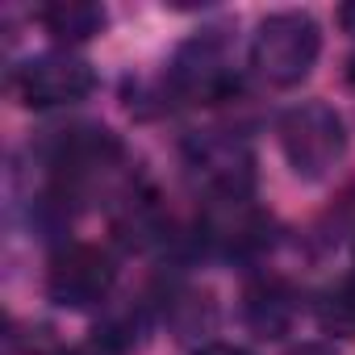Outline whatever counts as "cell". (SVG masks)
<instances>
[{"mask_svg":"<svg viewBox=\"0 0 355 355\" xmlns=\"http://www.w3.org/2000/svg\"><path fill=\"white\" fill-rule=\"evenodd\" d=\"M171 88L193 105H214L226 101L239 88V76L226 59V46L218 38H193L180 46L171 63Z\"/></svg>","mask_w":355,"mask_h":355,"instance_id":"6","label":"cell"},{"mask_svg":"<svg viewBox=\"0 0 355 355\" xmlns=\"http://www.w3.org/2000/svg\"><path fill=\"white\" fill-rule=\"evenodd\" d=\"M293 313H297V301L284 280H259L247 288V326L259 338H280L293 326Z\"/></svg>","mask_w":355,"mask_h":355,"instance_id":"8","label":"cell"},{"mask_svg":"<svg viewBox=\"0 0 355 355\" xmlns=\"http://www.w3.org/2000/svg\"><path fill=\"white\" fill-rule=\"evenodd\" d=\"M38 21L46 26V34H55L59 42H88L92 34H101L105 26V9L92 0H59L38 13Z\"/></svg>","mask_w":355,"mask_h":355,"instance_id":"9","label":"cell"},{"mask_svg":"<svg viewBox=\"0 0 355 355\" xmlns=\"http://www.w3.org/2000/svg\"><path fill=\"white\" fill-rule=\"evenodd\" d=\"M205 230L226 255H243L268 243V222L247 205V197H222L218 209L205 218Z\"/></svg>","mask_w":355,"mask_h":355,"instance_id":"7","label":"cell"},{"mask_svg":"<svg viewBox=\"0 0 355 355\" xmlns=\"http://www.w3.org/2000/svg\"><path fill=\"white\" fill-rule=\"evenodd\" d=\"M17 96L30 109H59V105H76L92 92L96 76L84 59L67 55V51H51V55H34L26 67H17Z\"/></svg>","mask_w":355,"mask_h":355,"instance_id":"4","label":"cell"},{"mask_svg":"<svg viewBox=\"0 0 355 355\" xmlns=\"http://www.w3.org/2000/svg\"><path fill=\"white\" fill-rule=\"evenodd\" d=\"M288 355H334V351L322 347V343H305V347H297V351H288Z\"/></svg>","mask_w":355,"mask_h":355,"instance_id":"11","label":"cell"},{"mask_svg":"<svg viewBox=\"0 0 355 355\" xmlns=\"http://www.w3.org/2000/svg\"><path fill=\"white\" fill-rule=\"evenodd\" d=\"M347 80H351V88H355V55H351V63H347Z\"/></svg>","mask_w":355,"mask_h":355,"instance_id":"14","label":"cell"},{"mask_svg":"<svg viewBox=\"0 0 355 355\" xmlns=\"http://www.w3.org/2000/svg\"><path fill=\"white\" fill-rule=\"evenodd\" d=\"M113 280H117V268H113V259L101 247L71 243V247H63L51 259L46 293L63 309H92V305H101L113 293Z\"/></svg>","mask_w":355,"mask_h":355,"instance_id":"3","label":"cell"},{"mask_svg":"<svg viewBox=\"0 0 355 355\" xmlns=\"http://www.w3.org/2000/svg\"><path fill=\"white\" fill-rule=\"evenodd\" d=\"M338 21H343V26H347V30H351V34H355V5H347V9H343V13H338Z\"/></svg>","mask_w":355,"mask_h":355,"instance_id":"13","label":"cell"},{"mask_svg":"<svg viewBox=\"0 0 355 355\" xmlns=\"http://www.w3.org/2000/svg\"><path fill=\"white\" fill-rule=\"evenodd\" d=\"M318 51H322L318 21L309 13L284 9V13H272V17L259 21V34L251 42V63H255V71L268 84L293 88V84H301L313 71Z\"/></svg>","mask_w":355,"mask_h":355,"instance_id":"1","label":"cell"},{"mask_svg":"<svg viewBox=\"0 0 355 355\" xmlns=\"http://www.w3.org/2000/svg\"><path fill=\"white\" fill-rule=\"evenodd\" d=\"M280 146L301 180H326L347 150L343 117L322 101H301L280 117Z\"/></svg>","mask_w":355,"mask_h":355,"instance_id":"2","label":"cell"},{"mask_svg":"<svg viewBox=\"0 0 355 355\" xmlns=\"http://www.w3.org/2000/svg\"><path fill=\"white\" fill-rule=\"evenodd\" d=\"M189 163L201 180L209 184V193L222 197H247L251 180H255V159L251 146L226 130H205L189 142Z\"/></svg>","mask_w":355,"mask_h":355,"instance_id":"5","label":"cell"},{"mask_svg":"<svg viewBox=\"0 0 355 355\" xmlns=\"http://www.w3.org/2000/svg\"><path fill=\"white\" fill-rule=\"evenodd\" d=\"M67 355H113V351L101 347V343H92V347H76V351H67Z\"/></svg>","mask_w":355,"mask_h":355,"instance_id":"12","label":"cell"},{"mask_svg":"<svg viewBox=\"0 0 355 355\" xmlns=\"http://www.w3.org/2000/svg\"><path fill=\"white\" fill-rule=\"evenodd\" d=\"M197 355H247L243 347H230V343H209V347H201Z\"/></svg>","mask_w":355,"mask_h":355,"instance_id":"10","label":"cell"}]
</instances>
